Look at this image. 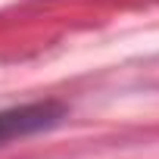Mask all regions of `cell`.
<instances>
[{
	"instance_id": "cell-1",
	"label": "cell",
	"mask_w": 159,
	"mask_h": 159,
	"mask_svg": "<svg viewBox=\"0 0 159 159\" xmlns=\"http://www.w3.org/2000/svg\"><path fill=\"white\" fill-rule=\"evenodd\" d=\"M66 119H69V106L59 100H34L22 106H7L0 109V147L41 134V131H53Z\"/></svg>"
}]
</instances>
